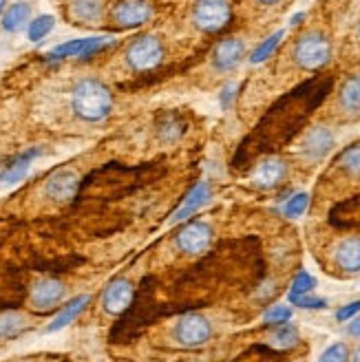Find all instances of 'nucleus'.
<instances>
[{"label": "nucleus", "instance_id": "1", "mask_svg": "<svg viewBox=\"0 0 360 362\" xmlns=\"http://www.w3.org/2000/svg\"><path fill=\"white\" fill-rule=\"evenodd\" d=\"M71 111L86 124L104 122L113 111V93L98 78H82L71 88Z\"/></svg>", "mask_w": 360, "mask_h": 362}, {"label": "nucleus", "instance_id": "2", "mask_svg": "<svg viewBox=\"0 0 360 362\" xmlns=\"http://www.w3.org/2000/svg\"><path fill=\"white\" fill-rule=\"evenodd\" d=\"M294 62L305 71H318L332 58V42L325 33L320 31H308L294 42L292 49Z\"/></svg>", "mask_w": 360, "mask_h": 362}, {"label": "nucleus", "instance_id": "3", "mask_svg": "<svg viewBox=\"0 0 360 362\" xmlns=\"http://www.w3.org/2000/svg\"><path fill=\"white\" fill-rule=\"evenodd\" d=\"M124 60L133 71H151L164 60V45L153 33L137 35L124 51Z\"/></svg>", "mask_w": 360, "mask_h": 362}, {"label": "nucleus", "instance_id": "4", "mask_svg": "<svg viewBox=\"0 0 360 362\" xmlns=\"http://www.w3.org/2000/svg\"><path fill=\"white\" fill-rule=\"evenodd\" d=\"M173 338L184 349L204 347L212 338V322L202 314H186L175 322Z\"/></svg>", "mask_w": 360, "mask_h": 362}, {"label": "nucleus", "instance_id": "5", "mask_svg": "<svg viewBox=\"0 0 360 362\" xmlns=\"http://www.w3.org/2000/svg\"><path fill=\"white\" fill-rule=\"evenodd\" d=\"M230 3L228 0H197L192 7V23L199 31L217 33L230 23Z\"/></svg>", "mask_w": 360, "mask_h": 362}, {"label": "nucleus", "instance_id": "6", "mask_svg": "<svg viewBox=\"0 0 360 362\" xmlns=\"http://www.w3.org/2000/svg\"><path fill=\"white\" fill-rule=\"evenodd\" d=\"M212 237H214V232H212L210 223L190 221L177 232L175 243L182 252H186V255H202V252H206L210 247Z\"/></svg>", "mask_w": 360, "mask_h": 362}, {"label": "nucleus", "instance_id": "7", "mask_svg": "<svg viewBox=\"0 0 360 362\" xmlns=\"http://www.w3.org/2000/svg\"><path fill=\"white\" fill-rule=\"evenodd\" d=\"M80 177L71 168H60L51 173L45 181V197L56 204H69L71 199L78 194Z\"/></svg>", "mask_w": 360, "mask_h": 362}, {"label": "nucleus", "instance_id": "8", "mask_svg": "<svg viewBox=\"0 0 360 362\" xmlns=\"http://www.w3.org/2000/svg\"><path fill=\"white\" fill-rule=\"evenodd\" d=\"M66 287L58 279H40L31 287L29 294V307L33 312H49L53 307H58L64 300Z\"/></svg>", "mask_w": 360, "mask_h": 362}, {"label": "nucleus", "instance_id": "9", "mask_svg": "<svg viewBox=\"0 0 360 362\" xmlns=\"http://www.w3.org/2000/svg\"><path fill=\"white\" fill-rule=\"evenodd\" d=\"M111 45V38H78V40H69L58 47H53L47 53V60L56 62V60H66V58H91L93 53H100Z\"/></svg>", "mask_w": 360, "mask_h": 362}, {"label": "nucleus", "instance_id": "10", "mask_svg": "<svg viewBox=\"0 0 360 362\" xmlns=\"http://www.w3.org/2000/svg\"><path fill=\"white\" fill-rule=\"evenodd\" d=\"M135 287L129 279H113L102 292V310L111 316L122 314L131 305Z\"/></svg>", "mask_w": 360, "mask_h": 362}, {"label": "nucleus", "instance_id": "11", "mask_svg": "<svg viewBox=\"0 0 360 362\" xmlns=\"http://www.w3.org/2000/svg\"><path fill=\"white\" fill-rule=\"evenodd\" d=\"M113 23L122 29L139 27L153 16V7L144 0H120L113 7Z\"/></svg>", "mask_w": 360, "mask_h": 362}, {"label": "nucleus", "instance_id": "12", "mask_svg": "<svg viewBox=\"0 0 360 362\" xmlns=\"http://www.w3.org/2000/svg\"><path fill=\"white\" fill-rule=\"evenodd\" d=\"M332 148H334V133L327 126H314L301 141V153L312 161L327 157Z\"/></svg>", "mask_w": 360, "mask_h": 362}, {"label": "nucleus", "instance_id": "13", "mask_svg": "<svg viewBox=\"0 0 360 362\" xmlns=\"http://www.w3.org/2000/svg\"><path fill=\"white\" fill-rule=\"evenodd\" d=\"M243 53H245V45L239 38H226L221 40L212 51V66L226 74V71L237 69L239 62L243 60Z\"/></svg>", "mask_w": 360, "mask_h": 362}, {"label": "nucleus", "instance_id": "14", "mask_svg": "<svg viewBox=\"0 0 360 362\" xmlns=\"http://www.w3.org/2000/svg\"><path fill=\"white\" fill-rule=\"evenodd\" d=\"M40 155H42L40 148H29L21 155L11 157L9 161H5V164L0 166V181H3V184H18V181H23L27 173L31 170L33 159Z\"/></svg>", "mask_w": 360, "mask_h": 362}, {"label": "nucleus", "instance_id": "15", "mask_svg": "<svg viewBox=\"0 0 360 362\" xmlns=\"http://www.w3.org/2000/svg\"><path fill=\"white\" fill-rule=\"evenodd\" d=\"M334 263L347 274H360V237H347L334 247Z\"/></svg>", "mask_w": 360, "mask_h": 362}, {"label": "nucleus", "instance_id": "16", "mask_svg": "<svg viewBox=\"0 0 360 362\" xmlns=\"http://www.w3.org/2000/svg\"><path fill=\"white\" fill-rule=\"evenodd\" d=\"M104 13V0H71L69 16L78 25H98Z\"/></svg>", "mask_w": 360, "mask_h": 362}, {"label": "nucleus", "instance_id": "17", "mask_svg": "<svg viewBox=\"0 0 360 362\" xmlns=\"http://www.w3.org/2000/svg\"><path fill=\"white\" fill-rule=\"evenodd\" d=\"M210 184L208 181H202V184H197L190 192H188V197L184 199V204L179 206V210L173 214V221L175 223H179V221H186L188 216H192L197 210L199 208H204L206 204H208V199H210Z\"/></svg>", "mask_w": 360, "mask_h": 362}, {"label": "nucleus", "instance_id": "18", "mask_svg": "<svg viewBox=\"0 0 360 362\" xmlns=\"http://www.w3.org/2000/svg\"><path fill=\"white\" fill-rule=\"evenodd\" d=\"M285 175H287V166L283 159H265L255 170V184L259 188L269 190V188L279 186L285 179Z\"/></svg>", "mask_w": 360, "mask_h": 362}, {"label": "nucleus", "instance_id": "19", "mask_svg": "<svg viewBox=\"0 0 360 362\" xmlns=\"http://www.w3.org/2000/svg\"><path fill=\"white\" fill-rule=\"evenodd\" d=\"M31 23V5L25 0H18V3L9 5L3 13V29L7 33H18L23 31Z\"/></svg>", "mask_w": 360, "mask_h": 362}, {"label": "nucleus", "instance_id": "20", "mask_svg": "<svg viewBox=\"0 0 360 362\" xmlns=\"http://www.w3.org/2000/svg\"><path fill=\"white\" fill-rule=\"evenodd\" d=\"M88 305V294H82V296H76L74 300H69L62 310H60V314L51 320V325L47 327V332L49 334H53V332H60V329H64L66 325H71L74 322L80 314H82V310Z\"/></svg>", "mask_w": 360, "mask_h": 362}, {"label": "nucleus", "instance_id": "21", "mask_svg": "<svg viewBox=\"0 0 360 362\" xmlns=\"http://www.w3.org/2000/svg\"><path fill=\"white\" fill-rule=\"evenodd\" d=\"M338 104L345 113H358L360 111V76H349L338 93Z\"/></svg>", "mask_w": 360, "mask_h": 362}, {"label": "nucleus", "instance_id": "22", "mask_svg": "<svg viewBox=\"0 0 360 362\" xmlns=\"http://www.w3.org/2000/svg\"><path fill=\"white\" fill-rule=\"evenodd\" d=\"M29 327V318L21 312H3L0 314V340H9L21 336Z\"/></svg>", "mask_w": 360, "mask_h": 362}, {"label": "nucleus", "instance_id": "23", "mask_svg": "<svg viewBox=\"0 0 360 362\" xmlns=\"http://www.w3.org/2000/svg\"><path fill=\"white\" fill-rule=\"evenodd\" d=\"M298 342V327L292 322L277 325V329L269 334V345L277 349H290Z\"/></svg>", "mask_w": 360, "mask_h": 362}, {"label": "nucleus", "instance_id": "24", "mask_svg": "<svg viewBox=\"0 0 360 362\" xmlns=\"http://www.w3.org/2000/svg\"><path fill=\"white\" fill-rule=\"evenodd\" d=\"M53 27H56V18L51 13H42L38 18H33V21L27 25V38L31 42H40L53 31Z\"/></svg>", "mask_w": 360, "mask_h": 362}, {"label": "nucleus", "instance_id": "25", "mask_svg": "<svg viewBox=\"0 0 360 362\" xmlns=\"http://www.w3.org/2000/svg\"><path fill=\"white\" fill-rule=\"evenodd\" d=\"M283 35H285V31H283V29L274 31L272 35H269L267 40H263V42L255 49V53H252V56H250V62H252V64H259V62L267 60V58L274 53V49L279 47V42L283 40Z\"/></svg>", "mask_w": 360, "mask_h": 362}, {"label": "nucleus", "instance_id": "26", "mask_svg": "<svg viewBox=\"0 0 360 362\" xmlns=\"http://www.w3.org/2000/svg\"><path fill=\"white\" fill-rule=\"evenodd\" d=\"M338 164L349 175L358 177L360 175V144H354V146H349V148H345L343 153H340Z\"/></svg>", "mask_w": 360, "mask_h": 362}, {"label": "nucleus", "instance_id": "27", "mask_svg": "<svg viewBox=\"0 0 360 362\" xmlns=\"http://www.w3.org/2000/svg\"><path fill=\"white\" fill-rule=\"evenodd\" d=\"M308 206H310V194H308V192H296V194H292V197L285 202L283 214H285V216H290V219H298V216H301L305 210H308Z\"/></svg>", "mask_w": 360, "mask_h": 362}, {"label": "nucleus", "instance_id": "28", "mask_svg": "<svg viewBox=\"0 0 360 362\" xmlns=\"http://www.w3.org/2000/svg\"><path fill=\"white\" fill-rule=\"evenodd\" d=\"M314 287H316V279L312 274H308L305 269H301L298 274L294 276L292 289H290V294H287V296H305V294H312Z\"/></svg>", "mask_w": 360, "mask_h": 362}, {"label": "nucleus", "instance_id": "29", "mask_svg": "<svg viewBox=\"0 0 360 362\" xmlns=\"http://www.w3.org/2000/svg\"><path fill=\"white\" fill-rule=\"evenodd\" d=\"M349 360H352V356H349V347L345 342H334V345H330L318 358V362H349Z\"/></svg>", "mask_w": 360, "mask_h": 362}, {"label": "nucleus", "instance_id": "30", "mask_svg": "<svg viewBox=\"0 0 360 362\" xmlns=\"http://www.w3.org/2000/svg\"><path fill=\"white\" fill-rule=\"evenodd\" d=\"M263 320L267 325H283V322H290L292 320V310L287 305H274V307H269V310L263 314Z\"/></svg>", "mask_w": 360, "mask_h": 362}, {"label": "nucleus", "instance_id": "31", "mask_svg": "<svg viewBox=\"0 0 360 362\" xmlns=\"http://www.w3.org/2000/svg\"><path fill=\"white\" fill-rule=\"evenodd\" d=\"M287 300H290L292 305L301 307V310H325L327 307V300L325 298H318V296H287Z\"/></svg>", "mask_w": 360, "mask_h": 362}, {"label": "nucleus", "instance_id": "32", "mask_svg": "<svg viewBox=\"0 0 360 362\" xmlns=\"http://www.w3.org/2000/svg\"><path fill=\"white\" fill-rule=\"evenodd\" d=\"M358 314H360V300H354V303H349L345 307H340V310L336 312V320L338 322H349Z\"/></svg>", "mask_w": 360, "mask_h": 362}, {"label": "nucleus", "instance_id": "33", "mask_svg": "<svg viewBox=\"0 0 360 362\" xmlns=\"http://www.w3.org/2000/svg\"><path fill=\"white\" fill-rule=\"evenodd\" d=\"M175 129H179V126L175 124V117H170V115H168L164 122L159 124V137H161V139H173V137H175V133H177V135L182 133V131H175Z\"/></svg>", "mask_w": 360, "mask_h": 362}, {"label": "nucleus", "instance_id": "34", "mask_svg": "<svg viewBox=\"0 0 360 362\" xmlns=\"http://www.w3.org/2000/svg\"><path fill=\"white\" fill-rule=\"evenodd\" d=\"M235 90H237L235 82H230V84L223 86V90H221V108H230L232 100H235Z\"/></svg>", "mask_w": 360, "mask_h": 362}, {"label": "nucleus", "instance_id": "35", "mask_svg": "<svg viewBox=\"0 0 360 362\" xmlns=\"http://www.w3.org/2000/svg\"><path fill=\"white\" fill-rule=\"evenodd\" d=\"M347 334L354 336V338H360V314L354 316V318L349 320V325H347Z\"/></svg>", "mask_w": 360, "mask_h": 362}, {"label": "nucleus", "instance_id": "36", "mask_svg": "<svg viewBox=\"0 0 360 362\" xmlns=\"http://www.w3.org/2000/svg\"><path fill=\"white\" fill-rule=\"evenodd\" d=\"M303 18H305V13H303V11H298V13H294V16L290 18V25H292V27H296V25H298V23L303 21Z\"/></svg>", "mask_w": 360, "mask_h": 362}, {"label": "nucleus", "instance_id": "37", "mask_svg": "<svg viewBox=\"0 0 360 362\" xmlns=\"http://www.w3.org/2000/svg\"><path fill=\"white\" fill-rule=\"evenodd\" d=\"M257 3H261V5H277V3H281V0H257Z\"/></svg>", "mask_w": 360, "mask_h": 362}, {"label": "nucleus", "instance_id": "38", "mask_svg": "<svg viewBox=\"0 0 360 362\" xmlns=\"http://www.w3.org/2000/svg\"><path fill=\"white\" fill-rule=\"evenodd\" d=\"M349 362H360V347L354 351V356H352V360H349Z\"/></svg>", "mask_w": 360, "mask_h": 362}, {"label": "nucleus", "instance_id": "39", "mask_svg": "<svg viewBox=\"0 0 360 362\" xmlns=\"http://www.w3.org/2000/svg\"><path fill=\"white\" fill-rule=\"evenodd\" d=\"M5 9H7V0H0V16L5 13Z\"/></svg>", "mask_w": 360, "mask_h": 362}, {"label": "nucleus", "instance_id": "40", "mask_svg": "<svg viewBox=\"0 0 360 362\" xmlns=\"http://www.w3.org/2000/svg\"><path fill=\"white\" fill-rule=\"evenodd\" d=\"M21 362H31V360H21Z\"/></svg>", "mask_w": 360, "mask_h": 362}]
</instances>
